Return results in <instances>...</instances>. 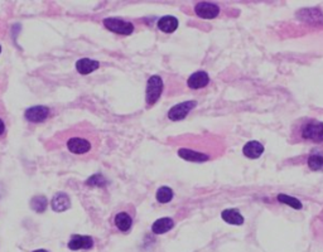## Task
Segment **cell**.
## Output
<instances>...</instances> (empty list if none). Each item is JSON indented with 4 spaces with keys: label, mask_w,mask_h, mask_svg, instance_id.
Instances as JSON below:
<instances>
[{
    "label": "cell",
    "mask_w": 323,
    "mask_h": 252,
    "mask_svg": "<svg viewBox=\"0 0 323 252\" xmlns=\"http://www.w3.org/2000/svg\"><path fill=\"white\" fill-rule=\"evenodd\" d=\"M163 91V81L159 76H152L148 80L147 85V103L148 105H154L159 100Z\"/></svg>",
    "instance_id": "1"
},
{
    "label": "cell",
    "mask_w": 323,
    "mask_h": 252,
    "mask_svg": "<svg viewBox=\"0 0 323 252\" xmlns=\"http://www.w3.org/2000/svg\"><path fill=\"white\" fill-rule=\"evenodd\" d=\"M104 26L106 27L109 31L114 32V33L123 34V36H129L134 32V26L129 21H124L117 18H107L104 20Z\"/></svg>",
    "instance_id": "2"
},
{
    "label": "cell",
    "mask_w": 323,
    "mask_h": 252,
    "mask_svg": "<svg viewBox=\"0 0 323 252\" xmlns=\"http://www.w3.org/2000/svg\"><path fill=\"white\" fill-rule=\"evenodd\" d=\"M302 135L307 140L321 143L323 141V122L311 121L306 124L302 130Z\"/></svg>",
    "instance_id": "3"
},
{
    "label": "cell",
    "mask_w": 323,
    "mask_h": 252,
    "mask_svg": "<svg viewBox=\"0 0 323 252\" xmlns=\"http://www.w3.org/2000/svg\"><path fill=\"white\" fill-rule=\"evenodd\" d=\"M196 107L195 101H186V103H181L178 105L173 106L168 112V119L172 121H178V120H183L188 115V112L192 109Z\"/></svg>",
    "instance_id": "4"
},
{
    "label": "cell",
    "mask_w": 323,
    "mask_h": 252,
    "mask_svg": "<svg viewBox=\"0 0 323 252\" xmlns=\"http://www.w3.org/2000/svg\"><path fill=\"white\" fill-rule=\"evenodd\" d=\"M195 12L198 17L203 19H214L219 15L220 8L212 3H198L195 8Z\"/></svg>",
    "instance_id": "5"
},
{
    "label": "cell",
    "mask_w": 323,
    "mask_h": 252,
    "mask_svg": "<svg viewBox=\"0 0 323 252\" xmlns=\"http://www.w3.org/2000/svg\"><path fill=\"white\" fill-rule=\"evenodd\" d=\"M94 246V240L90 236H80L75 235L68 242L70 250H90Z\"/></svg>",
    "instance_id": "6"
},
{
    "label": "cell",
    "mask_w": 323,
    "mask_h": 252,
    "mask_svg": "<svg viewBox=\"0 0 323 252\" xmlns=\"http://www.w3.org/2000/svg\"><path fill=\"white\" fill-rule=\"evenodd\" d=\"M50 115V109L45 106H33L26 111V119L31 122H42Z\"/></svg>",
    "instance_id": "7"
},
{
    "label": "cell",
    "mask_w": 323,
    "mask_h": 252,
    "mask_svg": "<svg viewBox=\"0 0 323 252\" xmlns=\"http://www.w3.org/2000/svg\"><path fill=\"white\" fill-rule=\"evenodd\" d=\"M67 147L74 154H85L91 149V144L87 140L81 138H72L67 143Z\"/></svg>",
    "instance_id": "8"
},
{
    "label": "cell",
    "mask_w": 323,
    "mask_h": 252,
    "mask_svg": "<svg viewBox=\"0 0 323 252\" xmlns=\"http://www.w3.org/2000/svg\"><path fill=\"white\" fill-rule=\"evenodd\" d=\"M209 82H210L209 74L203 71H198V72H195L193 74H191L190 79H188V81H187V85H188V87L197 90V88H202V87H204V86H207Z\"/></svg>",
    "instance_id": "9"
},
{
    "label": "cell",
    "mask_w": 323,
    "mask_h": 252,
    "mask_svg": "<svg viewBox=\"0 0 323 252\" xmlns=\"http://www.w3.org/2000/svg\"><path fill=\"white\" fill-rule=\"evenodd\" d=\"M51 206H52V210L55 212L67 211L71 207V199H70V197L66 193H57V194L53 197Z\"/></svg>",
    "instance_id": "10"
},
{
    "label": "cell",
    "mask_w": 323,
    "mask_h": 252,
    "mask_svg": "<svg viewBox=\"0 0 323 252\" xmlns=\"http://www.w3.org/2000/svg\"><path fill=\"white\" fill-rule=\"evenodd\" d=\"M242 153H244L245 157L249 158V159H258V158L264 153V146L259 143V141L252 140L249 141L247 144H245Z\"/></svg>",
    "instance_id": "11"
},
{
    "label": "cell",
    "mask_w": 323,
    "mask_h": 252,
    "mask_svg": "<svg viewBox=\"0 0 323 252\" xmlns=\"http://www.w3.org/2000/svg\"><path fill=\"white\" fill-rule=\"evenodd\" d=\"M100 67V63L98 61L90 60V58H82L76 62V69L81 74H88L91 72L96 71Z\"/></svg>",
    "instance_id": "12"
},
{
    "label": "cell",
    "mask_w": 323,
    "mask_h": 252,
    "mask_svg": "<svg viewBox=\"0 0 323 252\" xmlns=\"http://www.w3.org/2000/svg\"><path fill=\"white\" fill-rule=\"evenodd\" d=\"M299 18L307 23H323V13L318 9H304L299 13Z\"/></svg>",
    "instance_id": "13"
},
{
    "label": "cell",
    "mask_w": 323,
    "mask_h": 252,
    "mask_svg": "<svg viewBox=\"0 0 323 252\" xmlns=\"http://www.w3.org/2000/svg\"><path fill=\"white\" fill-rule=\"evenodd\" d=\"M174 227V222L172 218H168V217H164V218H159L153 223L152 226V231L155 235H163V233L171 231Z\"/></svg>",
    "instance_id": "14"
},
{
    "label": "cell",
    "mask_w": 323,
    "mask_h": 252,
    "mask_svg": "<svg viewBox=\"0 0 323 252\" xmlns=\"http://www.w3.org/2000/svg\"><path fill=\"white\" fill-rule=\"evenodd\" d=\"M178 155L182 158V159L187 160V162H195V163H202L209 160V157L202 153L195 152V150L191 149H179L178 150Z\"/></svg>",
    "instance_id": "15"
},
{
    "label": "cell",
    "mask_w": 323,
    "mask_h": 252,
    "mask_svg": "<svg viewBox=\"0 0 323 252\" xmlns=\"http://www.w3.org/2000/svg\"><path fill=\"white\" fill-rule=\"evenodd\" d=\"M158 28L164 33H173L178 28V19L172 15H166L158 21Z\"/></svg>",
    "instance_id": "16"
},
{
    "label": "cell",
    "mask_w": 323,
    "mask_h": 252,
    "mask_svg": "<svg viewBox=\"0 0 323 252\" xmlns=\"http://www.w3.org/2000/svg\"><path fill=\"white\" fill-rule=\"evenodd\" d=\"M221 217L223 221L234 226H241L244 223V217L236 210H225L221 213Z\"/></svg>",
    "instance_id": "17"
},
{
    "label": "cell",
    "mask_w": 323,
    "mask_h": 252,
    "mask_svg": "<svg viewBox=\"0 0 323 252\" xmlns=\"http://www.w3.org/2000/svg\"><path fill=\"white\" fill-rule=\"evenodd\" d=\"M131 223H133V219H131V217L129 216L128 213H125V212H120V213H118L117 217H115V224H117V227L120 231H129L131 227Z\"/></svg>",
    "instance_id": "18"
},
{
    "label": "cell",
    "mask_w": 323,
    "mask_h": 252,
    "mask_svg": "<svg viewBox=\"0 0 323 252\" xmlns=\"http://www.w3.org/2000/svg\"><path fill=\"white\" fill-rule=\"evenodd\" d=\"M47 205L48 200L44 195H36V197L32 198L31 200L32 210L37 212V213H43V212L45 211V208H47Z\"/></svg>",
    "instance_id": "19"
},
{
    "label": "cell",
    "mask_w": 323,
    "mask_h": 252,
    "mask_svg": "<svg viewBox=\"0 0 323 252\" xmlns=\"http://www.w3.org/2000/svg\"><path fill=\"white\" fill-rule=\"evenodd\" d=\"M155 197H157L158 202L164 205V203H168L172 200V198H173V190L168 188V187H160L157 190V195Z\"/></svg>",
    "instance_id": "20"
},
{
    "label": "cell",
    "mask_w": 323,
    "mask_h": 252,
    "mask_svg": "<svg viewBox=\"0 0 323 252\" xmlns=\"http://www.w3.org/2000/svg\"><path fill=\"white\" fill-rule=\"evenodd\" d=\"M278 200L283 205H287L289 207L294 208V210H301L302 208V203L301 200H298L297 198L294 197H290L288 194H278Z\"/></svg>",
    "instance_id": "21"
},
{
    "label": "cell",
    "mask_w": 323,
    "mask_h": 252,
    "mask_svg": "<svg viewBox=\"0 0 323 252\" xmlns=\"http://www.w3.org/2000/svg\"><path fill=\"white\" fill-rule=\"evenodd\" d=\"M86 184L88 187H105L107 184V181L104 178V175L101 174H94L93 177L86 181Z\"/></svg>",
    "instance_id": "22"
},
{
    "label": "cell",
    "mask_w": 323,
    "mask_h": 252,
    "mask_svg": "<svg viewBox=\"0 0 323 252\" xmlns=\"http://www.w3.org/2000/svg\"><path fill=\"white\" fill-rule=\"evenodd\" d=\"M308 167L312 170H321L323 169V157L318 154H313L308 159Z\"/></svg>",
    "instance_id": "23"
},
{
    "label": "cell",
    "mask_w": 323,
    "mask_h": 252,
    "mask_svg": "<svg viewBox=\"0 0 323 252\" xmlns=\"http://www.w3.org/2000/svg\"><path fill=\"white\" fill-rule=\"evenodd\" d=\"M5 130V126H4V122H3V120L0 119V135H2L3 133H4Z\"/></svg>",
    "instance_id": "24"
},
{
    "label": "cell",
    "mask_w": 323,
    "mask_h": 252,
    "mask_svg": "<svg viewBox=\"0 0 323 252\" xmlns=\"http://www.w3.org/2000/svg\"><path fill=\"white\" fill-rule=\"evenodd\" d=\"M33 252H48V251H45V250H36V251H33Z\"/></svg>",
    "instance_id": "25"
},
{
    "label": "cell",
    "mask_w": 323,
    "mask_h": 252,
    "mask_svg": "<svg viewBox=\"0 0 323 252\" xmlns=\"http://www.w3.org/2000/svg\"><path fill=\"white\" fill-rule=\"evenodd\" d=\"M0 52H2V47H0Z\"/></svg>",
    "instance_id": "26"
}]
</instances>
